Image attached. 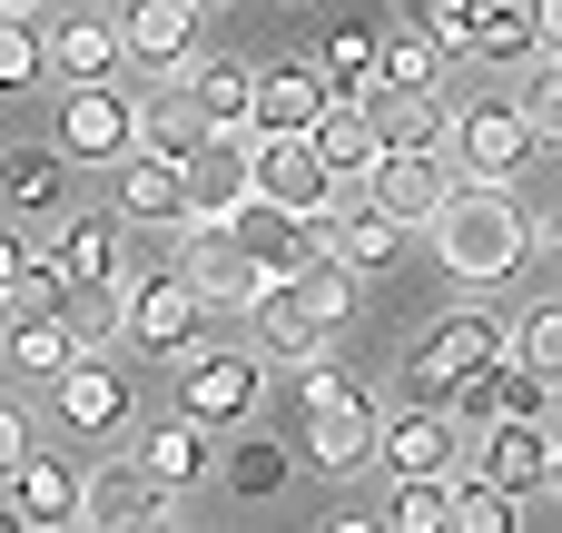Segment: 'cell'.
I'll return each mask as SVG.
<instances>
[{"label":"cell","instance_id":"6da1fadb","mask_svg":"<svg viewBox=\"0 0 562 533\" xmlns=\"http://www.w3.org/2000/svg\"><path fill=\"white\" fill-rule=\"evenodd\" d=\"M435 247L464 287H504L524 257H533V208L514 178H454L445 208H435Z\"/></svg>","mask_w":562,"mask_h":533},{"label":"cell","instance_id":"7a4b0ae2","mask_svg":"<svg viewBox=\"0 0 562 533\" xmlns=\"http://www.w3.org/2000/svg\"><path fill=\"white\" fill-rule=\"evenodd\" d=\"M257 396H267V356L257 346H188L178 356V415L188 425H207V435H237L247 415H257Z\"/></svg>","mask_w":562,"mask_h":533},{"label":"cell","instance_id":"3957f363","mask_svg":"<svg viewBox=\"0 0 562 533\" xmlns=\"http://www.w3.org/2000/svg\"><path fill=\"white\" fill-rule=\"evenodd\" d=\"M49 406H59V425H69L79 445H109V435H128L138 386H128V366H109V346H79V356L49 376Z\"/></svg>","mask_w":562,"mask_h":533},{"label":"cell","instance_id":"277c9868","mask_svg":"<svg viewBox=\"0 0 562 533\" xmlns=\"http://www.w3.org/2000/svg\"><path fill=\"white\" fill-rule=\"evenodd\" d=\"M128 148H138V99L119 79H69V99H59V158L69 168H119Z\"/></svg>","mask_w":562,"mask_h":533},{"label":"cell","instance_id":"5b68a950","mask_svg":"<svg viewBox=\"0 0 562 533\" xmlns=\"http://www.w3.org/2000/svg\"><path fill=\"white\" fill-rule=\"evenodd\" d=\"M445 158H454V178H524L533 168V129H524L514 99H464L445 119Z\"/></svg>","mask_w":562,"mask_h":533},{"label":"cell","instance_id":"8992f818","mask_svg":"<svg viewBox=\"0 0 562 533\" xmlns=\"http://www.w3.org/2000/svg\"><path fill=\"white\" fill-rule=\"evenodd\" d=\"M504 317H484V307H464V317H435L425 336H415V356H405V376H415V396L435 406L445 386H464V376H484L494 356H504Z\"/></svg>","mask_w":562,"mask_h":533},{"label":"cell","instance_id":"52a82bcc","mask_svg":"<svg viewBox=\"0 0 562 533\" xmlns=\"http://www.w3.org/2000/svg\"><path fill=\"white\" fill-rule=\"evenodd\" d=\"M207 297L178 277V267H158V277H128V336L119 346H138V356H188L198 336H207Z\"/></svg>","mask_w":562,"mask_h":533},{"label":"cell","instance_id":"ba28073f","mask_svg":"<svg viewBox=\"0 0 562 533\" xmlns=\"http://www.w3.org/2000/svg\"><path fill=\"white\" fill-rule=\"evenodd\" d=\"M247 168H257V198L296 208V218H326V198L346 188V178L316 158V138H306V129H257V138H247Z\"/></svg>","mask_w":562,"mask_h":533},{"label":"cell","instance_id":"9c48e42d","mask_svg":"<svg viewBox=\"0 0 562 533\" xmlns=\"http://www.w3.org/2000/svg\"><path fill=\"white\" fill-rule=\"evenodd\" d=\"M227 227H237V247H247L257 287L296 277V267L326 247V218H296V208H277V198H237V208H227Z\"/></svg>","mask_w":562,"mask_h":533},{"label":"cell","instance_id":"30bf717a","mask_svg":"<svg viewBox=\"0 0 562 533\" xmlns=\"http://www.w3.org/2000/svg\"><path fill=\"white\" fill-rule=\"evenodd\" d=\"M178 514H188V495L148 485V465H138V455H119V465L79 475V524H99V533H128V524H178Z\"/></svg>","mask_w":562,"mask_h":533},{"label":"cell","instance_id":"8fae6325","mask_svg":"<svg viewBox=\"0 0 562 533\" xmlns=\"http://www.w3.org/2000/svg\"><path fill=\"white\" fill-rule=\"evenodd\" d=\"M178 277H188L217 317H237V307L257 297V267H247V247H237L227 218H188V227H178Z\"/></svg>","mask_w":562,"mask_h":533},{"label":"cell","instance_id":"7c38bea8","mask_svg":"<svg viewBox=\"0 0 562 533\" xmlns=\"http://www.w3.org/2000/svg\"><path fill=\"white\" fill-rule=\"evenodd\" d=\"M375 435H385V406L356 386V396H326V406H306V465L316 475H366L375 465Z\"/></svg>","mask_w":562,"mask_h":533},{"label":"cell","instance_id":"4fadbf2b","mask_svg":"<svg viewBox=\"0 0 562 533\" xmlns=\"http://www.w3.org/2000/svg\"><path fill=\"white\" fill-rule=\"evenodd\" d=\"M445 188H454V158H445V148H385V158L366 168V198H375L395 227H435Z\"/></svg>","mask_w":562,"mask_h":533},{"label":"cell","instance_id":"5bb4252c","mask_svg":"<svg viewBox=\"0 0 562 533\" xmlns=\"http://www.w3.org/2000/svg\"><path fill=\"white\" fill-rule=\"evenodd\" d=\"M198 20H207V0H119V49L148 79H168L198 59Z\"/></svg>","mask_w":562,"mask_h":533},{"label":"cell","instance_id":"9a60e30c","mask_svg":"<svg viewBox=\"0 0 562 533\" xmlns=\"http://www.w3.org/2000/svg\"><path fill=\"white\" fill-rule=\"evenodd\" d=\"M375 465L385 475H454L464 465V425L445 415V406H405V415H385V435H375Z\"/></svg>","mask_w":562,"mask_h":533},{"label":"cell","instance_id":"2e32d148","mask_svg":"<svg viewBox=\"0 0 562 533\" xmlns=\"http://www.w3.org/2000/svg\"><path fill=\"white\" fill-rule=\"evenodd\" d=\"M119 218H128V227H188V218H198V198H188V158L128 148V158H119Z\"/></svg>","mask_w":562,"mask_h":533},{"label":"cell","instance_id":"e0dca14e","mask_svg":"<svg viewBox=\"0 0 562 533\" xmlns=\"http://www.w3.org/2000/svg\"><path fill=\"white\" fill-rule=\"evenodd\" d=\"M474 465L504 485V495H543V475H553V425L543 415H494V425H474Z\"/></svg>","mask_w":562,"mask_h":533},{"label":"cell","instance_id":"ac0fdd59","mask_svg":"<svg viewBox=\"0 0 562 533\" xmlns=\"http://www.w3.org/2000/svg\"><path fill=\"white\" fill-rule=\"evenodd\" d=\"M69 356H79V336H69L59 307H0V366H10L20 386H49Z\"/></svg>","mask_w":562,"mask_h":533},{"label":"cell","instance_id":"d6986e66","mask_svg":"<svg viewBox=\"0 0 562 533\" xmlns=\"http://www.w3.org/2000/svg\"><path fill=\"white\" fill-rule=\"evenodd\" d=\"M247 346H257V356H286V366L326 346V326H316V307L296 297V277H277V287L247 297Z\"/></svg>","mask_w":562,"mask_h":533},{"label":"cell","instance_id":"ffe728a7","mask_svg":"<svg viewBox=\"0 0 562 533\" xmlns=\"http://www.w3.org/2000/svg\"><path fill=\"white\" fill-rule=\"evenodd\" d=\"M316 109H326V69L316 59H267L257 99H247V129H316Z\"/></svg>","mask_w":562,"mask_h":533},{"label":"cell","instance_id":"44dd1931","mask_svg":"<svg viewBox=\"0 0 562 533\" xmlns=\"http://www.w3.org/2000/svg\"><path fill=\"white\" fill-rule=\"evenodd\" d=\"M306 138H316V158H326L336 178H366V168L385 158V138H375V109H366L356 89H326V109H316V129H306Z\"/></svg>","mask_w":562,"mask_h":533},{"label":"cell","instance_id":"7402d4cb","mask_svg":"<svg viewBox=\"0 0 562 533\" xmlns=\"http://www.w3.org/2000/svg\"><path fill=\"white\" fill-rule=\"evenodd\" d=\"M247 138H257V129H207V148L188 158V198H198V218H227L237 198H257V168H247Z\"/></svg>","mask_w":562,"mask_h":533},{"label":"cell","instance_id":"603a6c76","mask_svg":"<svg viewBox=\"0 0 562 533\" xmlns=\"http://www.w3.org/2000/svg\"><path fill=\"white\" fill-rule=\"evenodd\" d=\"M10 514H20V533H49V524H79V475L59 465V455H20V475H10Z\"/></svg>","mask_w":562,"mask_h":533},{"label":"cell","instance_id":"cb8c5ba5","mask_svg":"<svg viewBox=\"0 0 562 533\" xmlns=\"http://www.w3.org/2000/svg\"><path fill=\"white\" fill-rule=\"evenodd\" d=\"M49 267H59L69 287H109V277H128V237H119V218H69V227L49 237Z\"/></svg>","mask_w":562,"mask_h":533},{"label":"cell","instance_id":"d4e9b609","mask_svg":"<svg viewBox=\"0 0 562 533\" xmlns=\"http://www.w3.org/2000/svg\"><path fill=\"white\" fill-rule=\"evenodd\" d=\"M138 465H148V485H168V495H198V485L217 475V435H207V425H188V415H168V425L138 445Z\"/></svg>","mask_w":562,"mask_h":533},{"label":"cell","instance_id":"484cf974","mask_svg":"<svg viewBox=\"0 0 562 533\" xmlns=\"http://www.w3.org/2000/svg\"><path fill=\"white\" fill-rule=\"evenodd\" d=\"M119 20H49V79H119Z\"/></svg>","mask_w":562,"mask_h":533},{"label":"cell","instance_id":"4316f807","mask_svg":"<svg viewBox=\"0 0 562 533\" xmlns=\"http://www.w3.org/2000/svg\"><path fill=\"white\" fill-rule=\"evenodd\" d=\"M217 485H227L237 504H277V495L296 485V455H286L277 435H237V445L217 455Z\"/></svg>","mask_w":562,"mask_h":533},{"label":"cell","instance_id":"83f0119b","mask_svg":"<svg viewBox=\"0 0 562 533\" xmlns=\"http://www.w3.org/2000/svg\"><path fill=\"white\" fill-rule=\"evenodd\" d=\"M366 109H375L385 148H445V119H454L435 89H366Z\"/></svg>","mask_w":562,"mask_h":533},{"label":"cell","instance_id":"f1b7e54d","mask_svg":"<svg viewBox=\"0 0 562 533\" xmlns=\"http://www.w3.org/2000/svg\"><path fill=\"white\" fill-rule=\"evenodd\" d=\"M138 148H158V158H198L207 148V119H198V99L188 89H138Z\"/></svg>","mask_w":562,"mask_h":533},{"label":"cell","instance_id":"f546056e","mask_svg":"<svg viewBox=\"0 0 562 533\" xmlns=\"http://www.w3.org/2000/svg\"><path fill=\"white\" fill-rule=\"evenodd\" d=\"M474 59H494V69H524L543 40H533V0H474V40H464Z\"/></svg>","mask_w":562,"mask_h":533},{"label":"cell","instance_id":"4dcf8cb0","mask_svg":"<svg viewBox=\"0 0 562 533\" xmlns=\"http://www.w3.org/2000/svg\"><path fill=\"white\" fill-rule=\"evenodd\" d=\"M445 59H454V49H445L435 30H415V20H405V30H385V40H375V89H435V79H445Z\"/></svg>","mask_w":562,"mask_h":533},{"label":"cell","instance_id":"1f68e13d","mask_svg":"<svg viewBox=\"0 0 562 533\" xmlns=\"http://www.w3.org/2000/svg\"><path fill=\"white\" fill-rule=\"evenodd\" d=\"M188 99L207 129H247V99H257V69L247 59H188Z\"/></svg>","mask_w":562,"mask_h":533},{"label":"cell","instance_id":"d6a6232c","mask_svg":"<svg viewBox=\"0 0 562 533\" xmlns=\"http://www.w3.org/2000/svg\"><path fill=\"white\" fill-rule=\"evenodd\" d=\"M385 524L395 533H454V475H385Z\"/></svg>","mask_w":562,"mask_h":533},{"label":"cell","instance_id":"836d02e7","mask_svg":"<svg viewBox=\"0 0 562 533\" xmlns=\"http://www.w3.org/2000/svg\"><path fill=\"white\" fill-rule=\"evenodd\" d=\"M59 317H69L79 346H119L128 336V277H109V287H69L59 277Z\"/></svg>","mask_w":562,"mask_h":533},{"label":"cell","instance_id":"e575fe53","mask_svg":"<svg viewBox=\"0 0 562 533\" xmlns=\"http://www.w3.org/2000/svg\"><path fill=\"white\" fill-rule=\"evenodd\" d=\"M0 198H10V208H59V198H69L59 138H49V148H10V158H0Z\"/></svg>","mask_w":562,"mask_h":533},{"label":"cell","instance_id":"d590c367","mask_svg":"<svg viewBox=\"0 0 562 533\" xmlns=\"http://www.w3.org/2000/svg\"><path fill=\"white\" fill-rule=\"evenodd\" d=\"M375 40H385L375 20H336V30H326V49H316L326 89H356V99H366V89H375Z\"/></svg>","mask_w":562,"mask_h":533},{"label":"cell","instance_id":"8d00e7d4","mask_svg":"<svg viewBox=\"0 0 562 533\" xmlns=\"http://www.w3.org/2000/svg\"><path fill=\"white\" fill-rule=\"evenodd\" d=\"M30 79H49V30L40 10H0V99H20Z\"/></svg>","mask_w":562,"mask_h":533},{"label":"cell","instance_id":"74e56055","mask_svg":"<svg viewBox=\"0 0 562 533\" xmlns=\"http://www.w3.org/2000/svg\"><path fill=\"white\" fill-rule=\"evenodd\" d=\"M514 109H524L533 148H562V49H533V59H524V89H514Z\"/></svg>","mask_w":562,"mask_h":533},{"label":"cell","instance_id":"f35d334b","mask_svg":"<svg viewBox=\"0 0 562 533\" xmlns=\"http://www.w3.org/2000/svg\"><path fill=\"white\" fill-rule=\"evenodd\" d=\"M356 287H366V277H356V267H346V257H326V247H316V257H306V267H296V297H306V307H316V326H326V336H336V326H346V317H356Z\"/></svg>","mask_w":562,"mask_h":533},{"label":"cell","instance_id":"ab89813d","mask_svg":"<svg viewBox=\"0 0 562 533\" xmlns=\"http://www.w3.org/2000/svg\"><path fill=\"white\" fill-rule=\"evenodd\" d=\"M514 514H524V495H504L484 465H454V524L464 533H514Z\"/></svg>","mask_w":562,"mask_h":533},{"label":"cell","instance_id":"60d3db41","mask_svg":"<svg viewBox=\"0 0 562 533\" xmlns=\"http://www.w3.org/2000/svg\"><path fill=\"white\" fill-rule=\"evenodd\" d=\"M504 356H514V366H533V376H553V386H562V297H553V307H533V317H514Z\"/></svg>","mask_w":562,"mask_h":533},{"label":"cell","instance_id":"b9f144b4","mask_svg":"<svg viewBox=\"0 0 562 533\" xmlns=\"http://www.w3.org/2000/svg\"><path fill=\"white\" fill-rule=\"evenodd\" d=\"M405 20H415V30H435L445 49H464V40H474V0H415Z\"/></svg>","mask_w":562,"mask_h":533},{"label":"cell","instance_id":"7bdbcfd3","mask_svg":"<svg viewBox=\"0 0 562 533\" xmlns=\"http://www.w3.org/2000/svg\"><path fill=\"white\" fill-rule=\"evenodd\" d=\"M20 455H30V415L0 406V495H10V475H20Z\"/></svg>","mask_w":562,"mask_h":533},{"label":"cell","instance_id":"ee69618b","mask_svg":"<svg viewBox=\"0 0 562 533\" xmlns=\"http://www.w3.org/2000/svg\"><path fill=\"white\" fill-rule=\"evenodd\" d=\"M20 267H30V247H20V237H10V227H0V297H10V287H20Z\"/></svg>","mask_w":562,"mask_h":533},{"label":"cell","instance_id":"f6af8a7d","mask_svg":"<svg viewBox=\"0 0 562 533\" xmlns=\"http://www.w3.org/2000/svg\"><path fill=\"white\" fill-rule=\"evenodd\" d=\"M533 40H543V49H562V0H533Z\"/></svg>","mask_w":562,"mask_h":533},{"label":"cell","instance_id":"bcb514c9","mask_svg":"<svg viewBox=\"0 0 562 533\" xmlns=\"http://www.w3.org/2000/svg\"><path fill=\"white\" fill-rule=\"evenodd\" d=\"M533 247H543V257H553V267H562V208H553V218H543V227H533Z\"/></svg>","mask_w":562,"mask_h":533},{"label":"cell","instance_id":"7dc6e473","mask_svg":"<svg viewBox=\"0 0 562 533\" xmlns=\"http://www.w3.org/2000/svg\"><path fill=\"white\" fill-rule=\"evenodd\" d=\"M543 495H553V504H562V445H553V475H543Z\"/></svg>","mask_w":562,"mask_h":533},{"label":"cell","instance_id":"c3c4849f","mask_svg":"<svg viewBox=\"0 0 562 533\" xmlns=\"http://www.w3.org/2000/svg\"><path fill=\"white\" fill-rule=\"evenodd\" d=\"M0 10H40V0H0Z\"/></svg>","mask_w":562,"mask_h":533}]
</instances>
